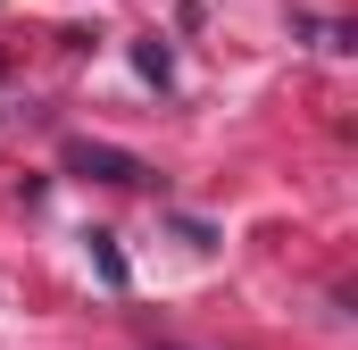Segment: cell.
Returning <instances> with one entry per match:
<instances>
[{
  "label": "cell",
  "mask_w": 358,
  "mask_h": 350,
  "mask_svg": "<svg viewBox=\"0 0 358 350\" xmlns=\"http://www.w3.org/2000/svg\"><path fill=\"white\" fill-rule=\"evenodd\" d=\"M150 350H176V342H150Z\"/></svg>",
  "instance_id": "7a4b0ae2"
},
{
  "label": "cell",
  "mask_w": 358,
  "mask_h": 350,
  "mask_svg": "<svg viewBox=\"0 0 358 350\" xmlns=\"http://www.w3.org/2000/svg\"><path fill=\"white\" fill-rule=\"evenodd\" d=\"M67 167H84V175H100V183H142V159H125V150H108V142H67Z\"/></svg>",
  "instance_id": "6da1fadb"
}]
</instances>
